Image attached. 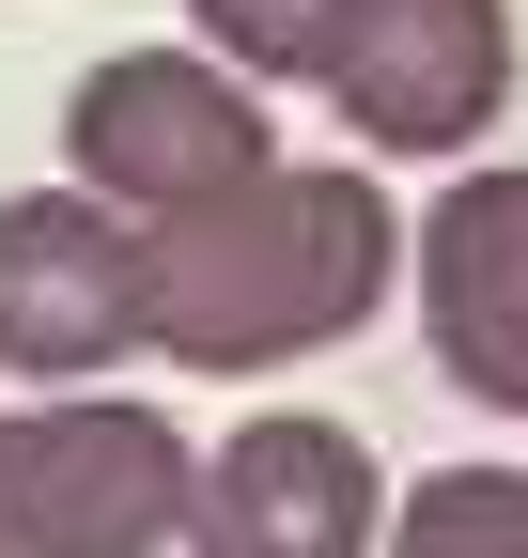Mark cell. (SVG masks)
Masks as SVG:
<instances>
[{"mask_svg": "<svg viewBox=\"0 0 528 558\" xmlns=\"http://www.w3.org/2000/svg\"><path fill=\"white\" fill-rule=\"evenodd\" d=\"M388 279H405V218H388L373 156H280L233 202L141 233V357L280 373V357H326L343 326H373Z\"/></svg>", "mask_w": 528, "mask_h": 558, "instance_id": "1", "label": "cell"}, {"mask_svg": "<svg viewBox=\"0 0 528 558\" xmlns=\"http://www.w3.org/2000/svg\"><path fill=\"white\" fill-rule=\"evenodd\" d=\"M249 171H280V124H264V94L233 78V62L203 47H109L79 94H62V186H94L109 218H203V202H233Z\"/></svg>", "mask_w": 528, "mask_h": 558, "instance_id": "2", "label": "cell"}, {"mask_svg": "<svg viewBox=\"0 0 528 558\" xmlns=\"http://www.w3.org/2000/svg\"><path fill=\"white\" fill-rule=\"evenodd\" d=\"M203 450L124 388H32L0 418V558H171Z\"/></svg>", "mask_w": 528, "mask_h": 558, "instance_id": "3", "label": "cell"}, {"mask_svg": "<svg viewBox=\"0 0 528 558\" xmlns=\"http://www.w3.org/2000/svg\"><path fill=\"white\" fill-rule=\"evenodd\" d=\"M373 543H388V481L311 403L233 418L187 481V527H171V558H373Z\"/></svg>", "mask_w": 528, "mask_h": 558, "instance_id": "4", "label": "cell"}, {"mask_svg": "<svg viewBox=\"0 0 528 558\" xmlns=\"http://www.w3.org/2000/svg\"><path fill=\"white\" fill-rule=\"evenodd\" d=\"M311 94L358 124V156H482L513 109V0H358Z\"/></svg>", "mask_w": 528, "mask_h": 558, "instance_id": "5", "label": "cell"}, {"mask_svg": "<svg viewBox=\"0 0 528 558\" xmlns=\"http://www.w3.org/2000/svg\"><path fill=\"white\" fill-rule=\"evenodd\" d=\"M141 357V218L94 186H16L0 202V373L79 388Z\"/></svg>", "mask_w": 528, "mask_h": 558, "instance_id": "6", "label": "cell"}, {"mask_svg": "<svg viewBox=\"0 0 528 558\" xmlns=\"http://www.w3.org/2000/svg\"><path fill=\"white\" fill-rule=\"evenodd\" d=\"M420 326L482 418H528V171H451L420 218Z\"/></svg>", "mask_w": 528, "mask_h": 558, "instance_id": "7", "label": "cell"}, {"mask_svg": "<svg viewBox=\"0 0 528 558\" xmlns=\"http://www.w3.org/2000/svg\"><path fill=\"white\" fill-rule=\"evenodd\" d=\"M373 558H528V465H420Z\"/></svg>", "mask_w": 528, "mask_h": 558, "instance_id": "8", "label": "cell"}, {"mask_svg": "<svg viewBox=\"0 0 528 558\" xmlns=\"http://www.w3.org/2000/svg\"><path fill=\"white\" fill-rule=\"evenodd\" d=\"M203 16V62H233V78H326V47L358 32V0H187Z\"/></svg>", "mask_w": 528, "mask_h": 558, "instance_id": "9", "label": "cell"}]
</instances>
